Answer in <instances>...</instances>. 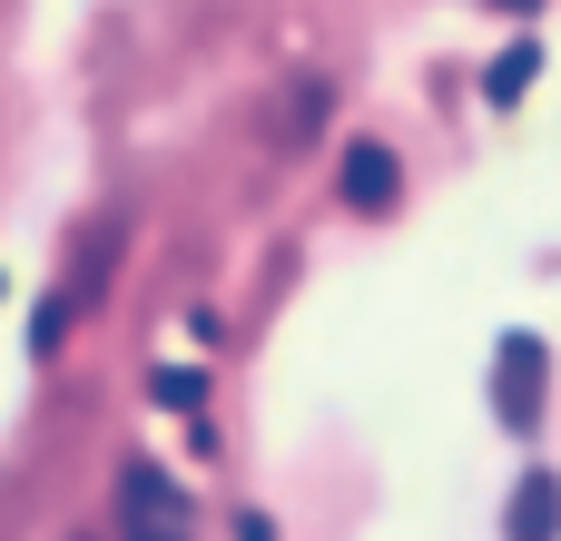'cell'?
Wrapping results in <instances>:
<instances>
[{
	"mask_svg": "<svg viewBox=\"0 0 561 541\" xmlns=\"http://www.w3.org/2000/svg\"><path fill=\"white\" fill-rule=\"evenodd\" d=\"M542 404H552V345H542V335H503V345H493V414H503L513 434H533Z\"/></svg>",
	"mask_w": 561,
	"mask_h": 541,
	"instance_id": "6da1fadb",
	"label": "cell"
},
{
	"mask_svg": "<svg viewBox=\"0 0 561 541\" xmlns=\"http://www.w3.org/2000/svg\"><path fill=\"white\" fill-rule=\"evenodd\" d=\"M335 197H345L355 217H385V207L404 197V168H394V148L355 138V148H345V177H335Z\"/></svg>",
	"mask_w": 561,
	"mask_h": 541,
	"instance_id": "7a4b0ae2",
	"label": "cell"
},
{
	"mask_svg": "<svg viewBox=\"0 0 561 541\" xmlns=\"http://www.w3.org/2000/svg\"><path fill=\"white\" fill-rule=\"evenodd\" d=\"M503 541H561V473H523V483H513Z\"/></svg>",
	"mask_w": 561,
	"mask_h": 541,
	"instance_id": "3957f363",
	"label": "cell"
},
{
	"mask_svg": "<svg viewBox=\"0 0 561 541\" xmlns=\"http://www.w3.org/2000/svg\"><path fill=\"white\" fill-rule=\"evenodd\" d=\"M128 522H138L148 541H158V532H178V522H187V493H178V483H158V473L138 463V473H128Z\"/></svg>",
	"mask_w": 561,
	"mask_h": 541,
	"instance_id": "277c9868",
	"label": "cell"
},
{
	"mask_svg": "<svg viewBox=\"0 0 561 541\" xmlns=\"http://www.w3.org/2000/svg\"><path fill=\"white\" fill-rule=\"evenodd\" d=\"M533 79H542V49H533V39H513V49H503V59L483 69V99H493V108H513V99H523Z\"/></svg>",
	"mask_w": 561,
	"mask_h": 541,
	"instance_id": "5b68a950",
	"label": "cell"
},
{
	"mask_svg": "<svg viewBox=\"0 0 561 541\" xmlns=\"http://www.w3.org/2000/svg\"><path fill=\"white\" fill-rule=\"evenodd\" d=\"M148 394H158L168 414H197V394H207V384H197V365H158V375H148Z\"/></svg>",
	"mask_w": 561,
	"mask_h": 541,
	"instance_id": "8992f818",
	"label": "cell"
},
{
	"mask_svg": "<svg viewBox=\"0 0 561 541\" xmlns=\"http://www.w3.org/2000/svg\"><path fill=\"white\" fill-rule=\"evenodd\" d=\"M483 10H503V20H533V10H552V0H483Z\"/></svg>",
	"mask_w": 561,
	"mask_h": 541,
	"instance_id": "52a82bcc",
	"label": "cell"
},
{
	"mask_svg": "<svg viewBox=\"0 0 561 541\" xmlns=\"http://www.w3.org/2000/svg\"><path fill=\"white\" fill-rule=\"evenodd\" d=\"M168 541H178V532H168Z\"/></svg>",
	"mask_w": 561,
	"mask_h": 541,
	"instance_id": "ba28073f",
	"label": "cell"
}]
</instances>
